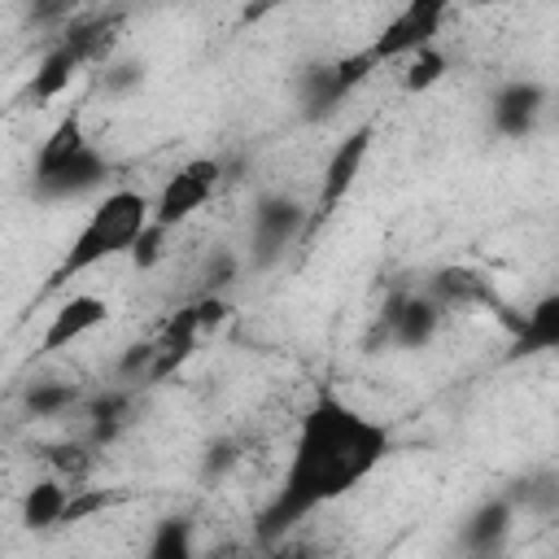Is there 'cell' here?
I'll return each instance as SVG.
<instances>
[{
	"instance_id": "obj_1",
	"label": "cell",
	"mask_w": 559,
	"mask_h": 559,
	"mask_svg": "<svg viewBox=\"0 0 559 559\" xmlns=\"http://www.w3.org/2000/svg\"><path fill=\"white\" fill-rule=\"evenodd\" d=\"M389 454H393V428L384 419H371L367 411L349 406L336 389L323 384L297 419V437H293L284 476L253 528L258 542L280 546L314 511H323V507L341 502L345 493H354L358 485H367L384 467Z\"/></svg>"
},
{
	"instance_id": "obj_2",
	"label": "cell",
	"mask_w": 559,
	"mask_h": 559,
	"mask_svg": "<svg viewBox=\"0 0 559 559\" xmlns=\"http://www.w3.org/2000/svg\"><path fill=\"white\" fill-rule=\"evenodd\" d=\"M114 179V162L100 144L87 140L83 114L70 109L52 122V131L39 140L31 162V197L39 205H70L87 197H105Z\"/></svg>"
},
{
	"instance_id": "obj_3",
	"label": "cell",
	"mask_w": 559,
	"mask_h": 559,
	"mask_svg": "<svg viewBox=\"0 0 559 559\" xmlns=\"http://www.w3.org/2000/svg\"><path fill=\"white\" fill-rule=\"evenodd\" d=\"M148 214H153V197L148 192H140V188H109L92 205V214L83 218V227L70 236L61 262L48 275V288L70 284L83 271H96L100 262L127 258L131 245H135V236L148 227Z\"/></svg>"
},
{
	"instance_id": "obj_4",
	"label": "cell",
	"mask_w": 559,
	"mask_h": 559,
	"mask_svg": "<svg viewBox=\"0 0 559 559\" xmlns=\"http://www.w3.org/2000/svg\"><path fill=\"white\" fill-rule=\"evenodd\" d=\"M310 240V205L284 188H266L249 205V231H245V271H275L288 262V253Z\"/></svg>"
},
{
	"instance_id": "obj_5",
	"label": "cell",
	"mask_w": 559,
	"mask_h": 559,
	"mask_svg": "<svg viewBox=\"0 0 559 559\" xmlns=\"http://www.w3.org/2000/svg\"><path fill=\"white\" fill-rule=\"evenodd\" d=\"M445 17H450V4H441V0H411V4H402V9L371 35V44H362L367 66H371V70L402 66V61L415 57L419 48L441 44Z\"/></svg>"
},
{
	"instance_id": "obj_6",
	"label": "cell",
	"mask_w": 559,
	"mask_h": 559,
	"mask_svg": "<svg viewBox=\"0 0 559 559\" xmlns=\"http://www.w3.org/2000/svg\"><path fill=\"white\" fill-rule=\"evenodd\" d=\"M445 310L424 293V284H406L397 293H389V301L376 314L371 328V345H389L402 354H419L441 336Z\"/></svg>"
},
{
	"instance_id": "obj_7",
	"label": "cell",
	"mask_w": 559,
	"mask_h": 559,
	"mask_svg": "<svg viewBox=\"0 0 559 559\" xmlns=\"http://www.w3.org/2000/svg\"><path fill=\"white\" fill-rule=\"evenodd\" d=\"M223 188V157H188L183 166H175L166 175V183L153 197V223L162 231L183 227L192 214H201Z\"/></svg>"
},
{
	"instance_id": "obj_8",
	"label": "cell",
	"mask_w": 559,
	"mask_h": 559,
	"mask_svg": "<svg viewBox=\"0 0 559 559\" xmlns=\"http://www.w3.org/2000/svg\"><path fill=\"white\" fill-rule=\"evenodd\" d=\"M550 114V87L533 74H515V79H502L493 92H489V131L498 140H511V144H524L542 131Z\"/></svg>"
},
{
	"instance_id": "obj_9",
	"label": "cell",
	"mask_w": 559,
	"mask_h": 559,
	"mask_svg": "<svg viewBox=\"0 0 559 559\" xmlns=\"http://www.w3.org/2000/svg\"><path fill=\"white\" fill-rule=\"evenodd\" d=\"M371 140H376V127L362 122V127H354L345 140L332 144V153H328V162H323V175H319L314 205H310V236H314V231L341 210V201L354 192V183H358V175H362V166H367V157H371Z\"/></svg>"
},
{
	"instance_id": "obj_10",
	"label": "cell",
	"mask_w": 559,
	"mask_h": 559,
	"mask_svg": "<svg viewBox=\"0 0 559 559\" xmlns=\"http://www.w3.org/2000/svg\"><path fill=\"white\" fill-rule=\"evenodd\" d=\"M515 524H520V515L493 489V493L476 498L463 511V520L454 528V555H507V546L515 537Z\"/></svg>"
},
{
	"instance_id": "obj_11",
	"label": "cell",
	"mask_w": 559,
	"mask_h": 559,
	"mask_svg": "<svg viewBox=\"0 0 559 559\" xmlns=\"http://www.w3.org/2000/svg\"><path fill=\"white\" fill-rule=\"evenodd\" d=\"M87 432H83V445L87 450H105L114 441H122L131 428H135V415H140V389L131 384H100L83 397L79 406Z\"/></svg>"
},
{
	"instance_id": "obj_12",
	"label": "cell",
	"mask_w": 559,
	"mask_h": 559,
	"mask_svg": "<svg viewBox=\"0 0 559 559\" xmlns=\"http://www.w3.org/2000/svg\"><path fill=\"white\" fill-rule=\"evenodd\" d=\"M424 293H428L445 314H454V310H493V306H498L493 280L480 275L476 266H463V262H445V266L428 271Z\"/></svg>"
},
{
	"instance_id": "obj_13",
	"label": "cell",
	"mask_w": 559,
	"mask_h": 559,
	"mask_svg": "<svg viewBox=\"0 0 559 559\" xmlns=\"http://www.w3.org/2000/svg\"><path fill=\"white\" fill-rule=\"evenodd\" d=\"M109 301L100 293H70L52 314H48V328L39 336V354H61L70 349L74 341H83L87 332L105 328L109 323Z\"/></svg>"
},
{
	"instance_id": "obj_14",
	"label": "cell",
	"mask_w": 559,
	"mask_h": 559,
	"mask_svg": "<svg viewBox=\"0 0 559 559\" xmlns=\"http://www.w3.org/2000/svg\"><path fill=\"white\" fill-rule=\"evenodd\" d=\"M345 100L349 96L336 83V66L332 61H306L293 74V105H297V118L301 122H328V118L341 114Z\"/></svg>"
},
{
	"instance_id": "obj_15",
	"label": "cell",
	"mask_w": 559,
	"mask_h": 559,
	"mask_svg": "<svg viewBox=\"0 0 559 559\" xmlns=\"http://www.w3.org/2000/svg\"><path fill=\"white\" fill-rule=\"evenodd\" d=\"M511 328V358H537L559 349V293H542L524 314H507Z\"/></svg>"
},
{
	"instance_id": "obj_16",
	"label": "cell",
	"mask_w": 559,
	"mask_h": 559,
	"mask_svg": "<svg viewBox=\"0 0 559 559\" xmlns=\"http://www.w3.org/2000/svg\"><path fill=\"white\" fill-rule=\"evenodd\" d=\"M205 336H201V328H197V306L192 301H183L166 323H162V332L153 336V345H157V362H153V376H148V389H157L162 380H170L192 354H197V345H201Z\"/></svg>"
},
{
	"instance_id": "obj_17",
	"label": "cell",
	"mask_w": 559,
	"mask_h": 559,
	"mask_svg": "<svg viewBox=\"0 0 559 559\" xmlns=\"http://www.w3.org/2000/svg\"><path fill=\"white\" fill-rule=\"evenodd\" d=\"M498 493L511 502L515 515L555 520V511H559V467L555 463H533V467L515 472Z\"/></svg>"
},
{
	"instance_id": "obj_18",
	"label": "cell",
	"mask_w": 559,
	"mask_h": 559,
	"mask_svg": "<svg viewBox=\"0 0 559 559\" xmlns=\"http://www.w3.org/2000/svg\"><path fill=\"white\" fill-rule=\"evenodd\" d=\"M74 485H66L61 476H39L22 489L17 498V524L26 533H52L66 524V507H70Z\"/></svg>"
},
{
	"instance_id": "obj_19",
	"label": "cell",
	"mask_w": 559,
	"mask_h": 559,
	"mask_svg": "<svg viewBox=\"0 0 559 559\" xmlns=\"http://www.w3.org/2000/svg\"><path fill=\"white\" fill-rule=\"evenodd\" d=\"M87 389L79 380H61V376H44V380H31L22 393H17V406L26 419H39V424H52V419H66V415H79Z\"/></svg>"
},
{
	"instance_id": "obj_20",
	"label": "cell",
	"mask_w": 559,
	"mask_h": 559,
	"mask_svg": "<svg viewBox=\"0 0 559 559\" xmlns=\"http://www.w3.org/2000/svg\"><path fill=\"white\" fill-rule=\"evenodd\" d=\"M79 70H83V61L74 57V48L66 44V39H52L44 52H39V61H35V74H31V100H39V105H52V100H61L66 92H70V83L79 79Z\"/></svg>"
},
{
	"instance_id": "obj_21",
	"label": "cell",
	"mask_w": 559,
	"mask_h": 559,
	"mask_svg": "<svg viewBox=\"0 0 559 559\" xmlns=\"http://www.w3.org/2000/svg\"><path fill=\"white\" fill-rule=\"evenodd\" d=\"M148 83V61L135 52H114L105 66H96V92L105 100H131Z\"/></svg>"
},
{
	"instance_id": "obj_22",
	"label": "cell",
	"mask_w": 559,
	"mask_h": 559,
	"mask_svg": "<svg viewBox=\"0 0 559 559\" xmlns=\"http://www.w3.org/2000/svg\"><path fill=\"white\" fill-rule=\"evenodd\" d=\"M140 559H197V528L192 515H162L148 528Z\"/></svg>"
},
{
	"instance_id": "obj_23",
	"label": "cell",
	"mask_w": 559,
	"mask_h": 559,
	"mask_svg": "<svg viewBox=\"0 0 559 559\" xmlns=\"http://www.w3.org/2000/svg\"><path fill=\"white\" fill-rule=\"evenodd\" d=\"M245 275V258L236 245H214L205 258H201V271H197V297H227Z\"/></svg>"
},
{
	"instance_id": "obj_24",
	"label": "cell",
	"mask_w": 559,
	"mask_h": 559,
	"mask_svg": "<svg viewBox=\"0 0 559 559\" xmlns=\"http://www.w3.org/2000/svg\"><path fill=\"white\" fill-rule=\"evenodd\" d=\"M445 74H450V52H445L441 44H428V48H419L415 57L402 61V92H406V96H424V92H432Z\"/></svg>"
},
{
	"instance_id": "obj_25",
	"label": "cell",
	"mask_w": 559,
	"mask_h": 559,
	"mask_svg": "<svg viewBox=\"0 0 559 559\" xmlns=\"http://www.w3.org/2000/svg\"><path fill=\"white\" fill-rule=\"evenodd\" d=\"M240 454H245V450H240V441H236V437H227V432H223V437H210V441H205V450H201V480H205V485L223 480L227 472H236Z\"/></svg>"
},
{
	"instance_id": "obj_26",
	"label": "cell",
	"mask_w": 559,
	"mask_h": 559,
	"mask_svg": "<svg viewBox=\"0 0 559 559\" xmlns=\"http://www.w3.org/2000/svg\"><path fill=\"white\" fill-rule=\"evenodd\" d=\"M166 240H170V231H162V227L148 218V227L135 236V245H131V253H127L131 266H135V271H153V266L162 262V253H166Z\"/></svg>"
},
{
	"instance_id": "obj_27",
	"label": "cell",
	"mask_w": 559,
	"mask_h": 559,
	"mask_svg": "<svg viewBox=\"0 0 559 559\" xmlns=\"http://www.w3.org/2000/svg\"><path fill=\"white\" fill-rule=\"evenodd\" d=\"M109 507V493H92V489H74L70 493V507H66V524H83V520H92L96 511H105ZM61 524V528H66Z\"/></svg>"
},
{
	"instance_id": "obj_28",
	"label": "cell",
	"mask_w": 559,
	"mask_h": 559,
	"mask_svg": "<svg viewBox=\"0 0 559 559\" xmlns=\"http://www.w3.org/2000/svg\"><path fill=\"white\" fill-rule=\"evenodd\" d=\"M454 559H507V555H454Z\"/></svg>"
},
{
	"instance_id": "obj_29",
	"label": "cell",
	"mask_w": 559,
	"mask_h": 559,
	"mask_svg": "<svg viewBox=\"0 0 559 559\" xmlns=\"http://www.w3.org/2000/svg\"><path fill=\"white\" fill-rule=\"evenodd\" d=\"M271 559H293V550H284V546H280V550H275Z\"/></svg>"
},
{
	"instance_id": "obj_30",
	"label": "cell",
	"mask_w": 559,
	"mask_h": 559,
	"mask_svg": "<svg viewBox=\"0 0 559 559\" xmlns=\"http://www.w3.org/2000/svg\"><path fill=\"white\" fill-rule=\"evenodd\" d=\"M0 559H4V550H0Z\"/></svg>"
}]
</instances>
